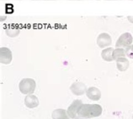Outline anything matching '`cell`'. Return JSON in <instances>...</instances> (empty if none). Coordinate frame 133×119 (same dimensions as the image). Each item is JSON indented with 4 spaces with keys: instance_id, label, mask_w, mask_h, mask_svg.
I'll list each match as a JSON object with an SVG mask.
<instances>
[{
    "instance_id": "e0dca14e",
    "label": "cell",
    "mask_w": 133,
    "mask_h": 119,
    "mask_svg": "<svg viewBox=\"0 0 133 119\" xmlns=\"http://www.w3.org/2000/svg\"><path fill=\"white\" fill-rule=\"evenodd\" d=\"M132 119H133V115H132Z\"/></svg>"
},
{
    "instance_id": "9a60e30c",
    "label": "cell",
    "mask_w": 133,
    "mask_h": 119,
    "mask_svg": "<svg viewBox=\"0 0 133 119\" xmlns=\"http://www.w3.org/2000/svg\"><path fill=\"white\" fill-rule=\"evenodd\" d=\"M126 55L131 59H133V44L127 47L125 50Z\"/></svg>"
},
{
    "instance_id": "7c38bea8",
    "label": "cell",
    "mask_w": 133,
    "mask_h": 119,
    "mask_svg": "<svg viewBox=\"0 0 133 119\" xmlns=\"http://www.w3.org/2000/svg\"><path fill=\"white\" fill-rule=\"evenodd\" d=\"M114 49L113 48H108L104 50L101 53L102 58L107 61H113V53Z\"/></svg>"
},
{
    "instance_id": "3957f363",
    "label": "cell",
    "mask_w": 133,
    "mask_h": 119,
    "mask_svg": "<svg viewBox=\"0 0 133 119\" xmlns=\"http://www.w3.org/2000/svg\"><path fill=\"white\" fill-rule=\"evenodd\" d=\"M132 42V37L129 33H125L120 36L115 46L117 48H125L130 46Z\"/></svg>"
},
{
    "instance_id": "2e32d148",
    "label": "cell",
    "mask_w": 133,
    "mask_h": 119,
    "mask_svg": "<svg viewBox=\"0 0 133 119\" xmlns=\"http://www.w3.org/2000/svg\"><path fill=\"white\" fill-rule=\"evenodd\" d=\"M75 119H85V118H82V117H77Z\"/></svg>"
},
{
    "instance_id": "30bf717a",
    "label": "cell",
    "mask_w": 133,
    "mask_h": 119,
    "mask_svg": "<svg viewBox=\"0 0 133 119\" xmlns=\"http://www.w3.org/2000/svg\"><path fill=\"white\" fill-rule=\"evenodd\" d=\"M53 119H69L67 111L62 109H58L53 111L52 114Z\"/></svg>"
},
{
    "instance_id": "8fae6325",
    "label": "cell",
    "mask_w": 133,
    "mask_h": 119,
    "mask_svg": "<svg viewBox=\"0 0 133 119\" xmlns=\"http://www.w3.org/2000/svg\"><path fill=\"white\" fill-rule=\"evenodd\" d=\"M116 67L120 72H125L129 67V61L125 57H122L116 60Z\"/></svg>"
},
{
    "instance_id": "7a4b0ae2",
    "label": "cell",
    "mask_w": 133,
    "mask_h": 119,
    "mask_svg": "<svg viewBox=\"0 0 133 119\" xmlns=\"http://www.w3.org/2000/svg\"><path fill=\"white\" fill-rule=\"evenodd\" d=\"M36 83L35 80L31 78H24L21 80L19 84V89L21 93L26 95H30L35 92Z\"/></svg>"
},
{
    "instance_id": "52a82bcc",
    "label": "cell",
    "mask_w": 133,
    "mask_h": 119,
    "mask_svg": "<svg viewBox=\"0 0 133 119\" xmlns=\"http://www.w3.org/2000/svg\"><path fill=\"white\" fill-rule=\"evenodd\" d=\"M97 44L100 48H104L111 44L112 40L109 34L106 33L100 34L97 38Z\"/></svg>"
},
{
    "instance_id": "6da1fadb",
    "label": "cell",
    "mask_w": 133,
    "mask_h": 119,
    "mask_svg": "<svg viewBox=\"0 0 133 119\" xmlns=\"http://www.w3.org/2000/svg\"><path fill=\"white\" fill-rule=\"evenodd\" d=\"M103 111L102 106L98 104H83L78 112V117L91 118L101 115Z\"/></svg>"
},
{
    "instance_id": "277c9868",
    "label": "cell",
    "mask_w": 133,
    "mask_h": 119,
    "mask_svg": "<svg viewBox=\"0 0 133 119\" xmlns=\"http://www.w3.org/2000/svg\"><path fill=\"white\" fill-rule=\"evenodd\" d=\"M82 105V101L81 100L77 99L74 100L67 109V113L69 117L71 118H76L78 111Z\"/></svg>"
},
{
    "instance_id": "5bb4252c",
    "label": "cell",
    "mask_w": 133,
    "mask_h": 119,
    "mask_svg": "<svg viewBox=\"0 0 133 119\" xmlns=\"http://www.w3.org/2000/svg\"><path fill=\"white\" fill-rule=\"evenodd\" d=\"M125 51L123 48H117L114 50L113 53V58L114 60H117L122 57H125Z\"/></svg>"
},
{
    "instance_id": "4fadbf2b",
    "label": "cell",
    "mask_w": 133,
    "mask_h": 119,
    "mask_svg": "<svg viewBox=\"0 0 133 119\" xmlns=\"http://www.w3.org/2000/svg\"><path fill=\"white\" fill-rule=\"evenodd\" d=\"M6 33L10 37H15L19 34V30L15 27L8 26L6 29Z\"/></svg>"
},
{
    "instance_id": "ba28073f",
    "label": "cell",
    "mask_w": 133,
    "mask_h": 119,
    "mask_svg": "<svg viewBox=\"0 0 133 119\" xmlns=\"http://www.w3.org/2000/svg\"><path fill=\"white\" fill-rule=\"evenodd\" d=\"M86 95L87 97L91 100L98 101L101 98L102 93L97 88L91 87L87 90Z\"/></svg>"
},
{
    "instance_id": "9c48e42d",
    "label": "cell",
    "mask_w": 133,
    "mask_h": 119,
    "mask_svg": "<svg viewBox=\"0 0 133 119\" xmlns=\"http://www.w3.org/2000/svg\"><path fill=\"white\" fill-rule=\"evenodd\" d=\"M24 104L27 108L33 109L37 107L39 104V101L36 95L31 94L27 95L24 98Z\"/></svg>"
},
{
    "instance_id": "8992f818",
    "label": "cell",
    "mask_w": 133,
    "mask_h": 119,
    "mask_svg": "<svg viewBox=\"0 0 133 119\" xmlns=\"http://www.w3.org/2000/svg\"><path fill=\"white\" fill-rule=\"evenodd\" d=\"M71 92L77 96H81L84 94L87 91L86 85L82 82L77 81L73 83L70 87Z\"/></svg>"
},
{
    "instance_id": "5b68a950",
    "label": "cell",
    "mask_w": 133,
    "mask_h": 119,
    "mask_svg": "<svg viewBox=\"0 0 133 119\" xmlns=\"http://www.w3.org/2000/svg\"><path fill=\"white\" fill-rule=\"evenodd\" d=\"M12 60V54L10 49L6 47L0 48V63L8 64L11 62Z\"/></svg>"
}]
</instances>
